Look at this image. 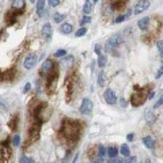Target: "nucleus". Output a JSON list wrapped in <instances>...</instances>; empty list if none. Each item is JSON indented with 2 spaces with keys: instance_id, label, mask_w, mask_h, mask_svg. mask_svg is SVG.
<instances>
[{
  "instance_id": "nucleus-1",
  "label": "nucleus",
  "mask_w": 163,
  "mask_h": 163,
  "mask_svg": "<svg viewBox=\"0 0 163 163\" xmlns=\"http://www.w3.org/2000/svg\"><path fill=\"white\" fill-rule=\"evenodd\" d=\"M79 132H81V127L78 122L67 120V119L63 121V124L61 126V133L67 140H71V142L77 140L79 137Z\"/></svg>"
},
{
  "instance_id": "nucleus-2",
  "label": "nucleus",
  "mask_w": 163,
  "mask_h": 163,
  "mask_svg": "<svg viewBox=\"0 0 163 163\" xmlns=\"http://www.w3.org/2000/svg\"><path fill=\"white\" fill-rule=\"evenodd\" d=\"M148 94H149V88H142V89H137L136 92H134L131 96V103L133 107H139L144 104L145 101L148 99Z\"/></svg>"
},
{
  "instance_id": "nucleus-3",
  "label": "nucleus",
  "mask_w": 163,
  "mask_h": 163,
  "mask_svg": "<svg viewBox=\"0 0 163 163\" xmlns=\"http://www.w3.org/2000/svg\"><path fill=\"white\" fill-rule=\"evenodd\" d=\"M11 156L10 142L4 140L0 144V161H8Z\"/></svg>"
},
{
  "instance_id": "nucleus-4",
  "label": "nucleus",
  "mask_w": 163,
  "mask_h": 163,
  "mask_svg": "<svg viewBox=\"0 0 163 163\" xmlns=\"http://www.w3.org/2000/svg\"><path fill=\"white\" fill-rule=\"evenodd\" d=\"M92 108H94V104H92V100L89 98H84L83 101H82L81 108H79V111L83 115H88V114L92 113Z\"/></svg>"
},
{
  "instance_id": "nucleus-5",
  "label": "nucleus",
  "mask_w": 163,
  "mask_h": 163,
  "mask_svg": "<svg viewBox=\"0 0 163 163\" xmlns=\"http://www.w3.org/2000/svg\"><path fill=\"white\" fill-rule=\"evenodd\" d=\"M149 8H150V1L149 0H139L134 8V14L137 15L139 13H142L144 11H146Z\"/></svg>"
},
{
  "instance_id": "nucleus-6",
  "label": "nucleus",
  "mask_w": 163,
  "mask_h": 163,
  "mask_svg": "<svg viewBox=\"0 0 163 163\" xmlns=\"http://www.w3.org/2000/svg\"><path fill=\"white\" fill-rule=\"evenodd\" d=\"M104 99H106L107 103H109L111 106H113L117 102V97L115 95V92L111 88H108L104 92Z\"/></svg>"
},
{
  "instance_id": "nucleus-7",
  "label": "nucleus",
  "mask_w": 163,
  "mask_h": 163,
  "mask_svg": "<svg viewBox=\"0 0 163 163\" xmlns=\"http://www.w3.org/2000/svg\"><path fill=\"white\" fill-rule=\"evenodd\" d=\"M123 43V38H122V36L120 34H115L113 35L112 37L109 38L108 40V46L111 47V48H117L121 45V44Z\"/></svg>"
},
{
  "instance_id": "nucleus-8",
  "label": "nucleus",
  "mask_w": 163,
  "mask_h": 163,
  "mask_svg": "<svg viewBox=\"0 0 163 163\" xmlns=\"http://www.w3.org/2000/svg\"><path fill=\"white\" fill-rule=\"evenodd\" d=\"M36 62H37L36 54H29L27 57L25 58V60H24L25 69H27V70H32L33 67L36 65Z\"/></svg>"
},
{
  "instance_id": "nucleus-9",
  "label": "nucleus",
  "mask_w": 163,
  "mask_h": 163,
  "mask_svg": "<svg viewBox=\"0 0 163 163\" xmlns=\"http://www.w3.org/2000/svg\"><path fill=\"white\" fill-rule=\"evenodd\" d=\"M53 69V61L50 60V59H47V60L44 61V63L41 64V72H43L45 75H48L52 72Z\"/></svg>"
},
{
  "instance_id": "nucleus-10",
  "label": "nucleus",
  "mask_w": 163,
  "mask_h": 163,
  "mask_svg": "<svg viewBox=\"0 0 163 163\" xmlns=\"http://www.w3.org/2000/svg\"><path fill=\"white\" fill-rule=\"evenodd\" d=\"M41 33H43L44 38L46 39L47 41H50L51 38H52V29H51V25L49 23H46V24L43 26V29H41Z\"/></svg>"
},
{
  "instance_id": "nucleus-11",
  "label": "nucleus",
  "mask_w": 163,
  "mask_h": 163,
  "mask_svg": "<svg viewBox=\"0 0 163 163\" xmlns=\"http://www.w3.org/2000/svg\"><path fill=\"white\" fill-rule=\"evenodd\" d=\"M39 132H40V123L33 125V127L29 131V137L32 140H36L39 137Z\"/></svg>"
},
{
  "instance_id": "nucleus-12",
  "label": "nucleus",
  "mask_w": 163,
  "mask_h": 163,
  "mask_svg": "<svg viewBox=\"0 0 163 163\" xmlns=\"http://www.w3.org/2000/svg\"><path fill=\"white\" fill-rule=\"evenodd\" d=\"M16 15H18V11L13 12L12 10H10L6 14V22L8 25H13L16 22Z\"/></svg>"
},
{
  "instance_id": "nucleus-13",
  "label": "nucleus",
  "mask_w": 163,
  "mask_h": 163,
  "mask_svg": "<svg viewBox=\"0 0 163 163\" xmlns=\"http://www.w3.org/2000/svg\"><path fill=\"white\" fill-rule=\"evenodd\" d=\"M149 24H150V18L149 16H144L137 22V25H138V29H142V31H146L148 29Z\"/></svg>"
},
{
  "instance_id": "nucleus-14",
  "label": "nucleus",
  "mask_w": 163,
  "mask_h": 163,
  "mask_svg": "<svg viewBox=\"0 0 163 163\" xmlns=\"http://www.w3.org/2000/svg\"><path fill=\"white\" fill-rule=\"evenodd\" d=\"M142 142L146 148H148V149H153L154 148V145H156V142L153 140V138L151 136H145V137L142 139Z\"/></svg>"
},
{
  "instance_id": "nucleus-15",
  "label": "nucleus",
  "mask_w": 163,
  "mask_h": 163,
  "mask_svg": "<svg viewBox=\"0 0 163 163\" xmlns=\"http://www.w3.org/2000/svg\"><path fill=\"white\" fill-rule=\"evenodd\" d=\"M24 8H25L24 0H13V2H12V9H14L15 11L23 12Z\"/></svg>"
},
{
  "instance_id": "nucleus-16",
  "label": "nucleus",
  "mask_w": 163,
  "mask_h": 163,
  "mask_svg": "<svg viewBox=\"0 0 163 163\" xmlns=\"http://www.w3.org/2000/svg\"><path fill=\"white\" fill-rule=\"evenodd\" d=\"M45 4H46V0H37L36 4V12L38 16H43L44 10H45Z\"/></svg>"
},
{
  "instance_id": "nucleus-17",
  "label": "nucleus",
  "mask_w": 163,
  "mask_h": 163,
  "mask_svg": "<svg viewBox=\"0 0 163 163\" xmlns=\"http://www.w3.org/2000/svg\"><path fill=\"white\" fill-rule=\"evenodd\" d=\"M145 119H146V122H147L149 125H153L154 124V122L157 121V117L151 112V111H149V110L146 111Z\"/></svg>"
},
{
  "instance_id": "nucleus-18",
  "label": "nucleus",
  "mask_w": 163,
  "mask_h": 163,
  "mask_svg": "<svg viewBox=\"0 0 163 163\" xmlns=\"http://www.w3.org/2000/svg\"><path fill=\"white\" fill-rule=\"evenodd\" d=\"M72 31H73V26H72L70 23H63V24L61 25L60 27V32L64 35H69V34H71Z\"/></svg>"
},
{
  "instance_id": "nucleus-19",
  "label": "nucleus",
  "mask_w": 163,
  "mask_h": 163,
  "mask_svg": "<svg viewBox=\"0 0 163 163\" xmlns=\"http://www.w3.org/2000/svg\"><path fill=\"white\" fill-rule=\"evenodd\" d=\"M125 7V2L124 0H117L114 1L113 4H111V8L113 11H121L122 9H124Z\"/></svg>"
},
{
  "instance_id": "nucleus-20",
  "label": "nucleus",
  "mask_w": 163,
  "mask_h": 163,
  "mask_svg": "<svg viewBox=\"0 0 163 163\" xmlns=\"http://www.w3.org/2000/svg\"><path fill=\"white\" fill-rule=\"evenodd\" d=\"M106 83H107V75L104 72L101 71L99 73V75H98V85H99L100 87H103Z\"/></svg>"
},
{
  "instance_id": "nucleus-21",
  "label": "nucleus",
  "mask_w": 163,
  "mask_h": 163,
  "mask_svg": "<svg viewBox=\"0 0 163 163\" xmlns=\"http://www.w3.org/2000/svg\"><path fill=\"white\" fill-rule=\"evenodd\" d=\"M18 123H19V117H18V115H15V117H13L11 119V121L8 123V125H9V127H10L12 131H15V129L18 128Z\"/></svg>"
},
{
  "instance_id": "nucleus-22",
  "label": "nucleus",
  "mask_w": 163,
  "mask_h": 163,
  "mask_svg": "<svg viewBox=\"0 0 163 163\" xmlns=\"http://www.w3.org/2000/svg\"><path fill=\"white\" fill-rule=\"evenodd\" d=\"M92 10V2L89 1V0H86L85 4H84V7H83V12H84V14L88 15Z\"/></svg>"
},
{
  "instance_id": "nucleus-23",
  "label": "nucleus",
  "mask_w": 163,
  "mask_h": 163,
  "mask_svg": "<svg viewBox=\"0 0 163 163\" xmlns=\"http://www.w3.org/2000/svg\"><path fill=\"white\" fill-rule=\"evenodd\" d=\"M107 152H108V156H109L110 159H113V158H117V157L119 151H117V147H110V148L107 150Z\"/></svg>"
},
{
  "instance_id": "nucleus-24",
  "label": "nucleus",
  "mask_w": 163,
  "mask_h": 163,
  "mask_svg": "<svg viewBox=\"0 0 163 163\" xmlns=\"http://www.w3.org/2000/svg\"><path fill=\"white\" fill-rule=\"evenodd\" d=\"M107 62H108V57L106 54H99V58H98V65L100 67H103L107 65Z\"/></svg>"
},
{
  "instance_id": "nucleus-25",
  "label": "nucleus",
  "mask_w": 163,
  "mask_h": 163,
  "mask_svg": "<svg viewBox=\"0 0 163 163\" xmlns=\"http://www.w3.org/2000/svg\"><path fill=\"white\" fill-rule=\"evenodd\" d=\"M121 153H122V156L124 157H129L131 151H129V148H128V146L126 144H123L121 146Z\"/></svg>"
},
{
  "instance_id": "nucleus-26",
  "label": "nucleus",
  "mask_w": 163,
  "mask_h": 163,
  "mask_svg": "<svg viewBox=\"0 0 163 163\" xmlns=\"http://www.w3.org/2000/svg\"><path fill=\"white\" fill-rule=\"evenodd\" d=\"M106 152H107V149L104 148L103 145H99L98 146V154H99L100 158H103L106 156Z\"/></svg>"
},
{
  "instance_id": "nucleus-27",
  "label": "nucleus",
  "mask_w": 163,
  "mask_h": 163,
  "mask_svg": "<svg viewBox=\"0 0 163 163\" xmlns=\"http://www.w3.org/2000/svg\"><path fill=\"white\" fill-rule=\"evenodd\" d=\"M87 33V29L86 27H81V29H78L75 33V36L76 37H82V36H84Z\"/></svg>"
},
{
  "instance_id": "nucleus-28",
  "label": "nucleus",
  "mask_w": 163,
  "mask_h": 163,
  "mask_svg": "<svg viewBox=\"0 0 163 163\" xmlns=\"http://www.w3.org/2000/svg\"><path fill=\"white\" fill-rule=\"evenodd\" d=\"M12 142H13V145H14L15 147L20 146V144H21V136H20L19 134L14 135V137H13V139H12Z\"/></svg>"
},
{
  "instance_id": "nucleus-29",
  "label": "nucleus",
  "mask_w": 163,
  "mask_h": 163,
  "mask_svg": "<svg viewBox=\"0 0 163 163\" xmlns=\"http://www.w3.org/2000/svg\"><path fill=\"white\" fill-rule=\"evenodd\" d=\"M157 49H158V51H159L160 56L163 57V40L157 41Z\"/></svg>"
},
{
  "instance_id": "nucleus-30",
  "label": "nucleus",
  "mask_w": 163,
  "mask_h": 163,
  "mask_svg": "<svg viewBox=\"0 0 163 163\" xmlns=\"http://www.w3.org/2000/svg\"><path fill=\"white\" fill-rule=\"evenodd\" d=\"M66 54V50L64 49H59L54 52V57L56 58H61V57H64Z\"/></svg>"
},
{
  "instance_id": "nucleus-31",
  "label": "nucleus",
  "mask_w": 163,
  "mask_h": 163,
  "mask_svg": "<svg viewBox=\"0 0 163 163\" xmlns=\"http://www.w3.org/2000/svg\"><path fill=\"white\" fill-rule=\"evenodd\" d=\"M64 16L62 14H60V13H56V14L53 15V20H54V22L56 23H61V22L63 21Z\"/></svg>"
},
{
  "instance_id": "nucleus-32",
  "label": "nucleus",
  "mask_w": 163,
  "mask_h": 163,
  "mask_svg": "<svg viewBox=\"0 0 163 163\" xmlns=\"http://www.w3.org/2000/svg\"><path fill=\"white\" fill-rule=\"evenodd\" d=\"M163 75V61L162 63H161V66H160V69L157 71V74H156V79H159V78L162 77Z\"/></svg>"
},
{
  "instance_id": "nucleus-33",
  "label": "nucleus",
  "mask_w": 163,
  "mask_h": 163,
  "mask_svg": "<svg viewBox=\"0 0 163 163\" xmlns=\"http://www.w3.org/2000/svg\"><path fill=\"white\" fill-rule=\"evenodd\" d=\"M162 104H163V94L161 95V97H160L159 99H158V101L154 103V107H153V108H154V109H158V108H160Z\"/></svg>"
},
{
  "instance_id": "nucleus-34",
  "label": "nucleus",
  "mask_w": 163,
  "mask_h": 163,
  "mask_svg": "<svg viewBox=\"0 0 163 163\" xmlns=\"http://www.w3.org/2000/svg\"><path fill=\"white\" fill-rule=\"evenodd\" d=\"M125 21V15L122 14V15H119L117 19H115V21H114V23H117V24H120V23H122V22Z\"/></svg>"
},
{
  "instance_id": "nucleus-35",
  "label": "nucleus",
  "mask_w": 163,
  "mask_h": 163,
  "mask_svg": "<svg viewBox=\"0 0 163 163\" xmlns=\"http://www.w3.org/2000/svg\"><path fill=\"white\" fill-rule=\"evenodd\" d=\"M92 22V18L89 16V15H86L85 14V16L83 18V20H82V22H81V24H86V23H90Z\"/></svg>"
},
{
  "instance_id": "nucleus-36",
  "label": "nucleus",
  "mask_w": 163,
  "mask_h": 163,
  "mask_svg": "<svg viewBox=\"0 0 163 163\" xmlns=\"http://www.w3.org/2000/svg\"><path fill=\"white\" fill-rule=\"evenodd\" d=\"M60 4V0H50V6L51 7H58Z\"/></svg>"
},
{
  "instance_id": "nucleus-37",
  "label": "nucleus",
  "mask_w": 163,
  "mask_h": 163,
  "mask_svg": "<svg viewBox=\"0 0 163 163\" xmlns=\"http://www.w3.org/2000/svg\"><path fill=\"white\" fill-rule=\"evenodd\" d=\"M20 162H21V163H24V162L32 163V162H34V160H31V159H29V158H25V157H22L21 159H20Z\"/></svg>"
},
{
  "instance_id": "nucleus-38",
  "label": "nucleus",
  "mask_w": 163,
  "mask_h": 163,
  "mask_svg": "<svg viewBox=\"0 0 163 163\" xmlns=\"http://www.w3.org/2000/svg\"><path fill=\"white\" fill-rule=\"evenodd\" d=\"M29 89H31V83H26L25 86H24V90H23V92L26 94V92H29Z\"/></svg>"
},
{
  "instance_id": "nucleus-39",
  "label": "nucleus",
  "mask_w": 163,
  "mask_h": 163,
  "mask_svg": "<svg viewBox=\"0 0 163 163\" xmlns=\"http://www.w3.org/2000/svg\"><path fill=\"white\" fill-rule=\"evenodd\" d=\"M95 52L97 54H101V47H100V45H95Z\"/></svg>"
},
{
  "instance_id": "nucleus-40",
  "label": "nucleus",
  "mask_w": 163,
  "mask_h": 163,
  "mask_svg": "<svg viewBox=\"0 0 163 163\" xmlns=\"http://www.w3.org/2000/svg\"><path fill=\"white\" fill-rule=\"evenodd\" d=\"M134 137H135V135L133 134V133H131V134H128L127 136H126V139H127V142H133V140H134Z\"/></svg>"
},
{
  "instance_id": "nucleus-41",
  "label": "nucleus",
  "mask_w": 163,
  "mask_h": 163,
  "mask_svg": "<svg viewBox=\"0 0 163 163\" xmlns=\"http://www.w3.org/2000/svg\"><path fill=\"white\" fill-rule=\"evenodd\" d=\"M123 162H136V157H131L128 160H125Z\"/></svg>"
},
{
  "instance_id": "nucleus-42",
  "label": "nucleus",
  "mask_w": 163,
  "mask_h": 163,
  "mask_svg": "<svg viewBox=\"0 0 163 163\" xmlns=\"http://www.w3.org/2000/svg\"><path fill=\"white\" fill-rule=\"evenodd\" d=\"M131 15H132V10H128L127 11V14L125 15V19H128L129 16H131Z\"/></svg>"
},
{
  "instance_id": "nucleus-43",
  "label": "nucleus",
  "mask_w": 163,
  "mask_h": 163,
  "mask_svg": "<svg viewBox=\"0 0 163 163\" xmlns=\"http://www.w3.org/2000/svg\"><path fill=\"white\" fill-rule=\"evenodd\" d=\"M29 1H31V2H33V4H34V2H35L36 0H29Z\"/></svg>"
},
{
  "instance_id": "nucleus-44",
  "label": "nucleus",
  "mask_w": 163,
  "mask_h": 163,
  "mask_svg": "<svg viewBox=\"0 0 163 163\" xmlns=\"http://www.w3.org/2000/svg\"><path fill=\"white\" fill-rule=\"evenodd\" d=\"M94 2H95V4H96V2H98V0H94Z\"/></svg>"
},
{
  "instance_id": "nucleus-45",
  "label": "nucleus",
  "mask_w": 163,
  "mask_h": 163,
  "mask_svg": "<svg viewBox=\"0 0 163 163\" xmlns=\"http://www.w3.org/2000/svg\"><path fill=\"white\" fill-rule=\"evenodd\" d=\"M124 1H128V0H124Z\"/></svg>"
}]
</instances>
